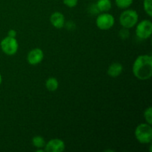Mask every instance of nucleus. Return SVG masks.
Returning a JSON list of instances; mask_svg holds the SVG:
<instances>
[{
  "label": "nucleus",
  "mask_w": 152,
  "mask_h": 152,
  "mask_svg": "<svg viewBox=\"0 0 152 152\" xmlns=\"http://www.w3.org/2000/svg\"><path fill=\"white\" fill-rule=\"evenodd\" d=\"M135 77L140 80H147L152 76V57L151 55H140L135 59L132 67Z\"/></svg>",
  "instance_id": "f257e3e1"
},
{
  "label": "nucleus",
  "mask_w": 152,
  "mask_h": 152,
  "mask_svg": "<svg viewBox=\"0 0 152 152\" xmlns=\"http://www.w3.org/2000/svg\"><path fill=\"white\" fill-rule=\"evenodd\" d=\"M137 140L142 144L151 143L152 140L151 125L142 123L137 126L134 132Z\"/></svg>",
  "instance_id": "f03ea898"
},
{
  "label": "nucleus",
  "mask_w": 152,
  "mask_h": 152,
  "mask_svg": "<svg viewBox=\"0 0 152 152\" xmlns=\"http://www.w3.org/2000/svg\"><path fill=\"white\" fill-rule=\"evenodd\" d=\"M138 19L139 15L136 10H126L120 14V23L123 28L130 29L137 25Z\"/></svg>",
  "instance_id": "7ed1b4c3"
},
{
  "label": "nucleus",
  "mask_w": 152,
  "mask_h": 152,
  "mask_svg": "<svg viewBox=\"0 0 152 152\" xmlns=\"http://www.w3.org/2000/svg\"><path fill=\"white\" fill-rule=\"evenodd\" d=\"M0 47L3 53L8 56H13L16 54L19 48V43L16 38L6 37L0 42Z\"/></svg>",
  "instance_id": "20e7f679"
},
{
  "label": "nucleus",
  "mask_w": 152,
  "mask_h": 152,
  "mask_svg": "<svg viewBox=\"0 0 152 152\" xmlns=\"http://www.w3.org/2000/svg\"><path fill=\"white\" fill-rule=\"evenodd\" d=\"M114 23H115V19L113 15L106 12L99 15L96 19V26L99 29L102 30V31L111 29L114 26Z\"/></svg>",
  "instance_id": "39448f33"
},
{
  "label": "nucleus",
  "mask_w": 152,
  "mask_h": 152,
  "mask_svg": "<svg viewBox=\"0 0 152 152\" xmlns=\"http://www.w3.org/2000/svg\"><path fill=\"white\" fill-rule=\"evenodd\" d=\"M152 23L148 19L141 21L136 28V35L140 39H147L151 36Z\"/></svg>",
  "instance_id": "423d86ee"
},
{
  "label": "nucleus",
  "mask_w": 152,
  "mask_h": 152,
  "mask_svg": "<svg viewBox=\"0 0 152 152\" xmlns=\"http://www.w3.org/2000/svg\"><path fill=\"white\" fill-rule=\"evenodd\" d=\"M65 145L63 140L60 139H52L45 145V151L47 152H62L65 150Z\"/></svg>",
  "instance_id": "0eeeda50"
},
{
  "label": "nucleus",
  "mask_w": 152,
  "mask_h": 152,
  "mask_svg": "<svg viewBox=\"0 0 152 152\" xmlns=\"http://www.w3.org/2000/svg\"><path fill=\"white\" fill-rule=\"evenodd\" d=\"M44 58V53L40 48H34L28 53L27 60L31 65H37L39 64Z\"/></svg>",
  "instance_id": "6e6552de"
},
{
  "label": "nucleus",
  "mask_w": 152,
  "mask_h": 152,
  "mask_svg": "<svg viewBox=\"0 0 152 152\" xmlns=\"http://www.w3.org/2000/svg\"><path fill=\"white\" fill-rule=\"evenodd\" d=\"M50 22L54 28L60 29L65 25V16L60 12H54L50 16Z\"/></svg>",
  "instance_id": "1a4fd4ad"
},
{
  "label": "nucleus",
  "mask_w": 152,
  "mask_h": 152,
  "mask_svg": "<svg viewBox=\"0 0 152 152\" xmlns=\"http://www.w3.org/2000/svg\"><path fill=\"white\" fill-rule=\"evenodd\" d=\"M123 71V67L119 62H114L108 68V74L111 77H119Z\"/></svg>",
  "instance_id": "9d476101"
},
{
  "label": "nucleus",
  "mask_w": 152,
  "mask_h": 152,
  "mask_svg": "<svg viewBox=\"0 0 152 152\" xmlns=\"http://www.w3.org/2000/svg\"><path fill=\"white\" fill-rule=\"evenodd\" d=\"M111 0H97L96 4V7L99 11L101 12H108L111 8Z\"/></svg>",
  "instance_id": "9b49d317"
},
{
  "label": "nucleus",
  "mask_w": 152,
  "mask_h": 152,
  "mask_svg": "<svg viewBox=\"0 0 152 152\" xmlns=\"http://www.w3.org/2000/svg\"><path fill=\"white\" fill-rule=\"evenodd\" d=\"M45 87L49 91H55L59 87V82L54 77H50L46 80Z\"/></svg>",
  "instance_id": "f8f14e48"
},
{
  "label": "nucleus",
  "mask_w": 152,
  "mask_h": 152,
  "mask_svg": "<svg viewBox=\"0 0 152 152\" xmlns=\"http://www.w3.org/2000/svg\"><path fill=\"white\" fill-rule=\"evenodd\" d=\"M32 144L37 148H42L45 145V139L41 136H35L32 139Z\"/></svg>",
  "instance_id": "ddd939ff"
},
{
  "label": "nucleus",
  "mask_w": 152,
  "mask_h": 152,
  "mask_svg": "<svg viewBox=\"0 0 152 152\" xmlns=\"http://www.w3.org/2000/svg\"><path fill=\"white\" fill-rule=\"evenodd\" d=\"M134 0H115V3L119 8L127 9L133 3Z\"/></svg>",
  "instance_id": "4468645a"
},
{
  "label": "nucleus",
  "mask_w": 152,
  "mask_h": 152,
  "mask_svg": "<svg viewBox=\"0 0 152 152\" xmlns=\"http://www.w3.org/2000/svg\"><path fill=\"white\" fill-rule=\"evenodd\" d=\"M152 0H144L143 1V8L145 13L148 16H152Z\"/></svg>",
  "instance_id": "2eb2a0df"
},
{
  "label": "nucleus",
  "mask_w": 152,
  "mask_h": 152,
  "mask_svg": "<svg viewBox=\"0 0 152 152\" xmlns=\"http://www.w3.org/2000/svg\"><path fill=\"white\" fill-rule=\"evenodd\" d=\"M144 118L148 124H152V108L149 107L144 111Z\"/></svg>",
  "instance_id": "dca6fc26"
},
{
  "label": "nucleus",
  "mask_w": 152,
  "mask_h": 152,
  "mask_svg": "<svg viewBox=\"0 0 152 152\" xmlns=\"http://www.w3.org/2000/svg\"><path fill=\"white\" fill-rule=\"evenodd\" d=\"M65 5H66L68 7H74L77 6V3H78V0H62Z\"/></svg>",
  "instance_id": "f3484780"
},
{
  "label": "nucleus",
  "mask_w": 152,
  "mask_h": 152,
  "mask_svg": "<svg viewBox=\"0 0 152 152\" xmlns=\"http://www.w3.org/2000/svg\"><path fill=\"white\" fill-rule=\"evenodd\" d=\"M119 34H120V38L123 39H127L128 37H129V31L128 28H123V29L120 31Z\"/></svg>",
  "instance_id": "a211bd4d"
},
{
  "label": "nucleus",
  "mask_w": 152,
  "mask_h": 152,
  "mask_svg": "<svg viewBox=\"0 0 152 152\" xmlns=\"http://www.w3.org/2000/svg\"><path fill=\"white\" fill-rule=\"evenodd\" d=\"M7 36L10 37H13V38H16V31L13 29L10 30V31H8V32H7Z\"/></svg>",
  "instance_id": "6ab92c4d"
},
{
  "label": "nucleus",
  "mask_w": 152,
  "mask_h": 152,
  "mask_svg": "<svg viewBox=\"0 0 152 152\" xmlns=\"http://www.w3.org/2000/svg\"><path fill=\"white\" fill-rule=\"evenodd\" d=\"M45 149H42V148H37V152H44Z\"/></svg>",
  "instance_id": "aec40b11"
},
{
  "label": "nucleus",
  "mask_w": 152,
  "mask_h": 152,
  "mask_svg": "<svg viewBox=\"0 0 152 152\" xmlns=\"http://www.w3.org/2000/svg\"><path fill=\"white\" fill-rule=\"evenodd\" d=\"M1 82H2V77H1V75L0 74V86L1 84Z\"/></svg>",
  "instance_id": "412c9836"
}]
</instances>
